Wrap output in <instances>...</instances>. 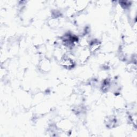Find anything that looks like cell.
<instances>
[{
  "label": "cell",
  "mask_w": 137,
  "mask_h": 137,
  "mask_svg": "<svg viewBox=\"0 0 137 137\" xmlns=\"http://www.w3.org/2000/svg\"><path fill=\"white\" fill-rule=\"evenodd\" d=\"M61 64L62 65H63L64 67L66 68H71L73 67L74 65L73 61L69 59H64L62 60Z\"/></svg>",
  "instance_id": "1"
}]
</instances>
